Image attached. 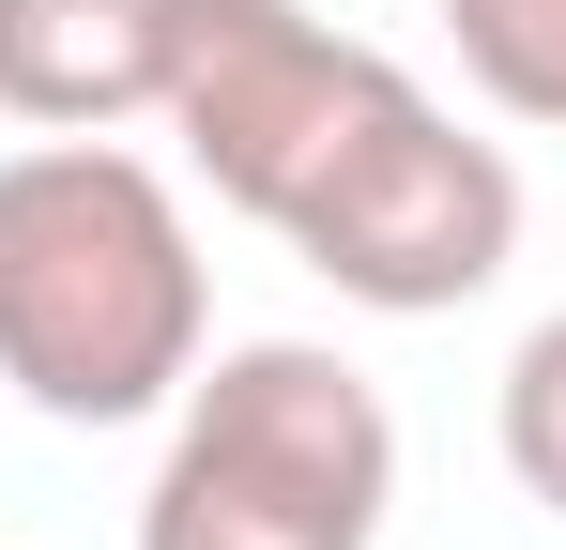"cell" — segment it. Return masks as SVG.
Wrapping results in <instances>:
<instances>
[{"label": "cell", "instance_id": "obj_5", "mask_svg": "<svg viewBox=\"0 0 566 550\" xmlns=\"http://www.w3.org/2000/svg\"><path fill=\"white\" fill-rule=\"evenodd\" d=\"M169 92V0H0V123L107 138Z\"/></svg>", "mask_w": 566, "mask_h": 550}, {"label": "cell", "instance_id": "obj_6", "mask_svg": "<svg viewBox=\"0 0 566 550\" xmlns=\"http://www.w3.org/2000/svg\"><path fill=\"white\" fill-rule=\"evenodd\" d=\"M444 31L505 123H566V0H444Z\"/></svg>", "mask_w": 566, "mask_h": 550}, {"label": "cell", "instance_id": "obj_2", "mask_svg": "<svg viewBox=\"0 0 566 550\" xmlns=\"http://www.w3.org/2000/svg\"><path fill=\"white\" fill-rule=\"evenodd\" d=\"M382 505L398 413L368 398V367H337L322 337H245L214 352V382H185L138 550H382Z\"/></svg>", "mask_w": 566, "mask_h": 550}, {"label": "cell", "instance_id": "obj_1", "mask_svg": "<svg viewBox=\"0 0 566 550\" xmlns=\"http://www.w3.org/2000/svg\"><path fill=\"white\" fill-rule=\"evenodd\" d=\"M199 230L185 199L107 154V138H31L0 169V382L62 429H138L199 382Z\"/></svg>", "mask_w": 566, "mask_h": 550}, {"label": "cell", "instance_id": "obj_3", "mask_svg": "<svg viewBox=\"0 0 566 550\" xmlns=\"http://www.w3.org/2000/svg\"><path fill=\"white\" fill-rule=\"evenodd\" d=\"M398 107H413V77L382 46H353V31H322L306 0H169V92H154V123L276 245L322 214V183L353 169Z\"/></svg>", "mask_w": 566, "mask_h": 550}, {"label": "cell", "instance_id": "obj_4", "mask_svg": "<svg viewBox=\"0 0 566 550\" xmlns=\"http://www.w3.org/2000/svg\"><path fill=\"white\" fill-rule=\"evenodd\" d=\"M291 261L337 275V306H382V321H444V306H474L490 275L521 261V169L490 154V138H460L429 92L382 123L353 169L322 183V214L291 230Z\"/></svg>", "mask_w": 566, "mask_h": 550}, {"label": "cell", "instance_id": "obj_7", "mask_svg": "<svg viewBox=\"0 0 566 550\" xmlns=\"http://www.w3.org/2000/svg\"><path fill=\"white\" fill-rule=\"evenodd\" d=\"M505 474H521V489L566 520V306L521 337V352H505Z\"/></svg>", "mask_w": 566, "mask_h": 550}]
</instances>
